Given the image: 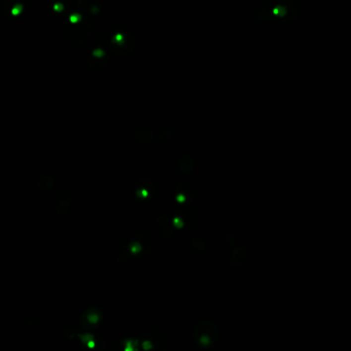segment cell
Returning <instances> with one entry per match:
<instances>
[{"label":"cell","instance_id":"obj_5","mask_svg":"<svg viewBox=\"0 0 351 351\" xmlns=\"http://www.w3.org/2000/svg\"><path fill=\"white\" fill-rule=\"evenodd\" d=\"M140 348L151 351H167L171 348L169 335L156 328H148L139 336Z\"/></svg>","mask_w":351,"mask_h":351},{"label":"cell","instance_id":"obj_27","mask_svg":"<svg viewBox=\"0 0 351 351\" xmlns=\"http://www.w3.org/2000/svg\"><path fill=\"white\" fill-rule=\"evenodd\" d=\"M172 135H173V133H172V131L170 129H168V128H161L158 131V133H157V137L159 138V140L166 142V141H168V140H170L172 138Z\"/></svg>","mask_w":351,"mask_h":351},{"label":"cell","instance_id":"obj_32","mask_svg":"<svg viewBox=\"0 0 351 351\" xmlns=\"http://www.w3.org/2000/svg\"><path fill=\"white\" fill-rule=\"evenodd\" d=\"M256 4L262 6V8H270L274 3L275 0H254Z\"/></svg>","mask_w":351,"mask_h":351},{"label":"cell","instance_id":"obj_16","mask_svg":"<svg viewBox=\"0 0 351 351\" xmlns=\"http://www.w3.org/2000/svg\"><path fill=\"white\" fill-rule=\"evenodd\" d=\"M78 338L82 343H86L88 347L103 350L106 346L105 339L98 334H78Z\"/></svg>","mask_w":351,"mask_h":351},{"label":"cell","instance_id":"obj_8","mask_svg":"<svg viewBox=\"0 0 351 351\" xmlns=\"http://www.w3.org/2000/svg\"><path fill=\"white\" fill-rule=\"evenodd\" d=\"M155 247L153 236L145 231H138L134 233L128 241V250L130 251L133 260L144 259L150 255Z\"/></svg>","mask_w":351,"mask_h":351},{"label":"cell","instance_id":"obj_23","mask_svg":"<svg viewBox=\"0 0 351 351\" xmlns=\"http://www.w3.org/2000/svg\"><path fill=\"white\" fill-rule=\"evenodd\" d=\"M133 260L132 255L130 253V251L127 249H121V250H117V252L116 253V264L117 266H121L126 263H128L129 261Z\"/></svg>","mask_w":351,"mask_h":351},{"label":"cell","instance_id":"obj_18","mask_svg":"<svg viewBox=\"0 0 351 351\" xmlns=\"http://www.w3.org/2000/svg\"><path fill=\"white\" fill-rule=\"evenodd\" d=\"M178 170L184 175L190 176L195 170V160L191 154H182L178 160Z\"/></svg>","mask_w":351,"mask_h":351},{"label":"cell","instance_id":"obj_7","mask_svg":"<svg viewBox=\"0 0 351 351\" xmlns=\"http://www.w3.org/2000/svg\"><path fill=\"white\" fill-rule=\"evenodd\" d=\"M201 223V215L198 210L182 207L174 211L171 215V227L179 232L190 233L199 228Z\"/></svg>","mask_w":351,"mask_h":351},{"label":"cell","instance_id":"obj_1","mask_svg":"<svg viewBox=\"0 0 351 351\" xmlns=\"http://www.w3.org/2000/svg\"><path fill=\"white\" fill-rule=\"evenodd\" d=\"M64 18L61 31L64 42L72 48L87 45L93 31L90 19L75 8Z\"/></svg>","mask_w":351,"mask_h":351},{"label":"cell","instance_id":"obj_20","mask_svg":"<svg viewBox=\"0 0 351 351\" xmlns=\"http://www.w3.org/2000/svg\"><path fill=\"white\" fill-rule=\"evenodd\" d=\"M54 184H55V178L53 176V173H44L38 178L36 187L40 192H49L54 187Z\"/></svg>","mask_w":351,"mask_h":351},{"label":"cell","instance_id":"obj_10","mask_svg":"<svg viewBox=\"0 0 351 351\" xmlns=\"http://www.w3.org/2000/svg\"><path fill=\"white\" fill-rule=\"evenodd\" d=\"M132 192L136 200L141 203H146V202H151L156 198L158 187L152 179L142 177L135 181Z\"/></svg>","mask_w":351,"mask_h":351},{"label":"cell","instance_id":"obj_25","mask_svg":"<svg viewBox=\"0 0 351 351\" xmlns=\"http://www.w3.org/2000/svg\"><path fill=\"white\" fill-rule=\"evenodd\" d=\"M57 201H72V194L67 186H61L57 193Z\"/></svg>","mask_w":351,"mask_h":351},{"label":"cell","instance_id":"obj_11","mask_svg":"<svg viewBox=\"0 0 351 351\" xmlns=\"http://www.w3.org/2000/svg\"><path fill=\"white\" fill-rule=\"evenodd\" d=\"M26 10L24 0H0V12L7 19H21L25 16Z\"/></svg>","mask_w":351,"mask_h":351},{"label":"cell","instance_id":"obj_17","mask_svg":"<svg viewBox=\"0 0 351 351\" xmlns=\"http://www.w3.org/2000/svg\"><path fill=\"white\" fill-rule=\"evenodd\" d=\"M134 140L138 144L141 145H148L151 144L155 139V132L146 126H141L137 128L134 132Z\"/></svg>","mask_w":351,"mask_h":351},{"label":"cell","instance_id":"obj_9","mask_svg":"<svg viewBox=\"0 0 351 351\" xmlns=\"http://www.w3.org/2000/svg\"><path fill=\"white\" fill-rule=\"evenodd\" d=\"M196 185L190 179H183L175 185L172 196V205L178 208L188 207L196 201Z\"/></svg>","mask_w":351,"mask_h":351},{"label":"cell","instance_id":"obj_4","mask_svg":"<svg viewBox=\"0 0 351 351\" xmlns=\"http://www.w3.org/2000/svg\"><path fill=\"white\" fill-rule=\"evenodd\" d=\"M192 337L196 346L201 349H210L218 343L220 331L217 325L210 320H202L195 326Z\"/></svg>","mask_w":351,"mask_h":351},{"label":"cell","instance_id":"obj_21","mask_svg":"<svg viewBox=\"0 0 351 351\" xmlns=\"http://www.w3.org/2000/svg\"><path fill=\"white\" fill-rule=\"evenodd\" d=\"M74 207V201H57L56 212L60 217H67L72 213Z\"/></svg>","mask_w":351,"mask_h":351},{"label":"cell","instance_id":"obj_14","mask_svg":"<svg viewBox=\"0 0 351 351\" xmlns=\"http://www.w3.org/2000/svg\"><path fill=\"white\" fill-rule=\"evenodd\" d=\"M74 8L91 18H97L102 11L101 0H74Z\"/></svg>","mask_w":351,"mask_h":351},{"label":"cell","instance_id":"obj_30","mask_svg":"<svg viewBox=\"0 0 351 351\" xmlns=\"http://www.w3.org/2000/svg\"><path fill=\"white\" fill-rule=\"evenodd\" d=\"M37 323H38V320L36 317H26L23 321V326L26 329L32 330L37 326Z\"/></svg>","mask_w":351,"mask_h":351},{"label":"cell","instance_id":"obj_2","mask_svg":"<svg viewBox=\"0 0 351 351\" xmlns=\"http://www.w3.org/2000/svg\"><path fill=\"white\" fill-rule=\"evenodd\" d=\"M112 55L117 58L129 56L135 50L136 46V36L135 32L126 26H117L107 35Z\"/></svg>","mask_w":351,"mask_h":351},{"label":"cell","instance_id":"obj_31","mask_svg":"<svg viewBox=\"0 0 351 351\" xmlns=\"http://www.w3.org/2000/svg\"><path fill=\"white\" fill-rule=\"evenodd\" d=\"M114 247L117 250H121V249H127L128 248V243L123 240V239H117L114 241Z\"/></svg>","mask_w":351,"mask_h":351},{"label":"cell","instance_id":"obj_3","mask_svg":"<svg viewBox=\"0 0 351 351\" xmlns=\"http://www.w3.org/2000/svg\"><path fill=\"white\" fill-rule=\"evenodd\" d=\"M111 54L107 35L97 34L93 40L91 52L86 59L88 68L95 72L104 70L111 62Z\"/></svg>","mask_w":351,"mask_h":351},{"label":"cell","instance_id":"obj_24","mask_svg":"<svg viewBox=\"0 0 351 351\" xmlns=\"http://www.w3.org/2000/svg\"><path fill=\"white\" fill-rule=\"evenodd\" d=\"M191 244H192L193 250H195V251H197V252L204 251V250H205V247H206L205 240H204L203 238H202V237H200V236H195V237H193Z\"/></svg>","mask_w":351,"mask_h":351},{"label":"cell","instance_id":"obj_33","mask_svg":"<svg viewBox=\"0 0 351 351\" xmlns=\"http://www.w3.org/2000/svg\"><path fill=\"white\" fill-rule=\"evenodd\" d=\"M226 241L228 243V245L230 246V247H234L236 246L237 244V241H236V238L233 234H227L226 236Z\"/></svg>","mask_w":351,"mask_h":351},{"label":"cell","instance_id":"obj_34","mask_svg":"<svg viewBox=\"0 0 351 351\" xmlns=\"http://www.w3.org/2000/svg\"><path fill=\"white\" fill-rule=\"evenodd\" d=\"M24 1H25V2H28V3H30V2H33L34 0H24Z\"/></svg>","mask_w":351,"mask_h":351},{"label":"cell","instance_id":"obj_26","mask_svg":"<svg viewBox=\"0 0 351 351\" xmlns=\"http://www.w3.org/2000/svg\"><path fill=\"white\" fill-rule=\"evenodd\" d=\"M156 224L159 227H165V226H171V215L167 213H160L156 217Z\"/></svg>","mask_w":351,"mask_h":351},{"label":"cell","instance_id":"obj_15","mask_svg":"<svg viewBox=\"0 0 351 351\" xmlns=\"http://www.w3.org/2000/svg\"><path fill=\"white\" fill-rule=\"evenodd\" d=\"M229 265L234 268H241L247 262V249L245 247L234 246L228 256Z\"/></svg>","mask_w":351,"mask_h":351},{"label":"cell","instance_id":"obj_22","mask_svg":"<svg viewBox=\"0 0 351 351\" xmlns=\"http://www.w3.org/2000/svg\"><path fill=\"white\" fill-rule=\"evenodd\" d=\"M79 334V329L75 325H68L61 330L62 338L66 341H74Z\"/></svg>","mask_w":351,"mask_h":351},{"label":"cell","instance_id":"obj_28","mask_svg":"<svg viewBox=\"0 0 351 351\" xmlns=\"http://www.w3.org/2000/svg\"><path fill=\"white\" fill-rule=\"evenodd\" d=\"M160 235H161V237L163 238L164 240H170V239H172V237H173V235H174L173 227H171V226L162 227L161 230H160Z\"/></svg>","mask_w":351,"mask_h":351},{"label":"cell","instance_id":"obj_19","mask_svg":"<svg viewBox=\"0 0 351 351\" xmlns=\"http://www.w3.org/2000/svg\"><path fill=\"white\" fill-rule=\"evenodd\" d=\"M140 348V342H139V337H127V338L121 339L117 343H116L114 346L110 348V350L114 349H123L126 351H135L138 350Z\"/></svg>","mask_w":351,"mask_h":351},{"label":"cell","instance_id":"obj_6","mask_svg":"<svg viewBox=\"0 0 351 351\" xmlns=\"http://www.w3.org/2000/svg\"><path fill=\"white\" fill-rule=\"evenodd\" d=\"M270 20L272 22H293L301 16V4L295 0H278L270 7Z\"/></svg>","mask_w":351,"mask_h":351},{"label":"cell","instance_id":"obj_29","mask_svg":"<svg viewBox=\"0 0 351 351\" xmlns=\"http://www.w3.org/2000/svg\"><path fill=\"white\" fill-rule=\"evenodd\" d=\"M254 18L256 21H260V22L269 21L270 20V11L268 10V8L259 9L258 11H255Z\"/></svg>","mask_w":351,"mask_h":351},{"label":"cell","instance_id":"obj_13","mask_svg":"<svg viewBox=\"0 0 351 351\" xmlns=\"http://www.w3.org/2000/svg\"><path fill=\"white\" fill-rule=\"evenodd\" d=\"M48 8L53 18L61 19L74 9L72 0H48Z\"/></svg>","mask_w":351,"mask_h":351},{"label":"cell","instance_id":"obj_12","mask_svg":"<svg viewBox=\"0 0 351 351\" xmlns=\"http://www.w3.org/2000/svg\"><path fill=\"white\" fill-rule=\"evenodd\" d=\"M104 318V314L102 309L99 307H90L86 309L83 312V314L80 315L79 318V325L84 330L89 331L98 328Z\"/></svg>","mask_w":351,"mask_h":351}]
</instances>
